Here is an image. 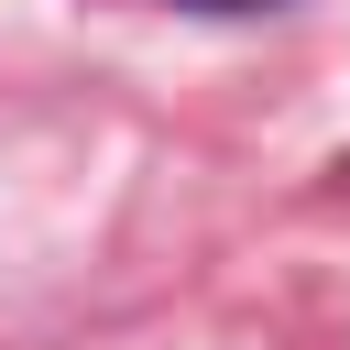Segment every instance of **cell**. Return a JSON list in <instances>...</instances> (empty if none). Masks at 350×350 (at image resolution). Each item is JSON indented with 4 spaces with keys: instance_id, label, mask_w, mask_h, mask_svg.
I'll return each mask as SVG.
<instances>
[{
    "instance_id": "obj_1",
    "label": "cell",
    "mask_w": 350,
    "mask_h": 350,
    "mask_svg": "<svg viewBox=\"0 0 350 350\" xmlns=\"http://www.w3.org/2000/svg\"><path fill=\"white\" fill-rule=\"evenodd\" d=\"M186 11H284V0H186Z\"/></svg>"
}]
</instances>
